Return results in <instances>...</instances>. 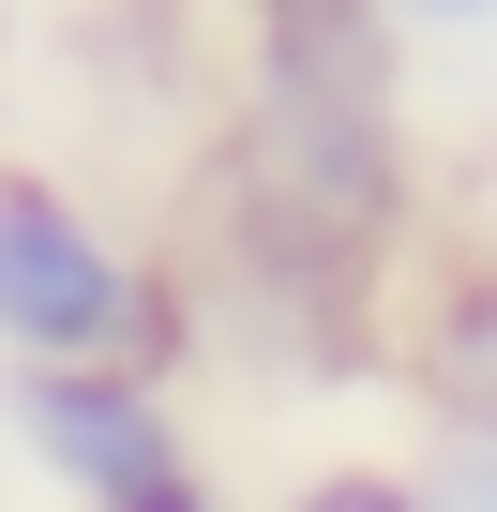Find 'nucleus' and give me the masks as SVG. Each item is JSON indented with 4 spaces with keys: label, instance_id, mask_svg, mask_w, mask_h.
<instances>
[{
    "label": "nucleus",
    "instance_id": "423d86ee",
    "mask_svg": "<svg viewBox=\"0 0 497 512\" xmlns=\"http://www.w3.org/2000/svg\"><path fill=\"white\" fill-rule=\"evenodd\" d=\"M422 512H497V452H437L422 467Z\"/></svg>",
    "mask_w": 497,
    "mask_h": 512
},
{
    "label": "nucleus",
    "instance_id": "6e6552de",
    "mask_svg": "<svg viewBox=\"0 0 497 512\" xmlns=\"http://www.w3.org/2000/svg\"><path fill=\"white\" fill-rule=\"evenodd\" d=\"M166 512H226V497H211V482H196V497H166Z\"/></svg>",
    "mask_w": 497,
    "mask_h": 512
},
{
    "label": "nucleus",
    "instance_id": "7ed1b4c3",
    "mask_svg": "<svg viewBox=\"0 0 497 512\" xmlns=\"http://www.w3.org/2000/svg\"><path fill=\"white\" fill-rule=\"evenodd\" d=\"M0 422H16V452H31V482H46L61 512H166V497H196V482H211V467H196L181 392H166V377H136V362L0 377Z\"/></svg>",
    "mask_w": 497,
    "mask_h": 512
},
{
    "label": "nucleus",
    "instance_id": "39448f33",
    "mask_svg": "<svg viewBox=\"0 0 497 512\" xmlns=\"http://www.w3.org/2000/svg\"><path fill=\"white\" fill-rule=\"evenodd\" d=\"M287 512H422V467H362L347 452V467H302Z\"/></svg>",
    "mask_w": 497,
    "mask_h": 512
},
{
    "label": "nucleus",
    "instance_id": "f257e3e1",
    "mask_svg": "<svg viewBox=\"0 0 497 512\" xmlns=\"http://www.w3.org/2000/svg\"><path fill=\"white\" fill-rule=\"evenodd\" d=\"M226 211L287 302H347L407 226V121L392 31L362 0H257V61L226 121Z\"/></svg>",
    "mask_w": 497,
    "mask_h": 512
},
{
    "label": "nucleus",
    "instance_id": "f03ea898",
    "mask_svg": "<svg viewBox=\"0 0 497 512\" xmlns=\"http://www.w3.org/2000/svg\"><path fill=\"white\" fill-rule=\"evenodd\" d=\"M181 332H196V302H181L166 256H136L61 166L0 151V377H61V362L166 377Z\"/></svg>",
    "mask_w": 497,
    "mask_h": 512
},
{
    "label": "nucleus",
    "instance_id": "20e7f679",
    "mask_svg": "<svg viewBox=\"0 0 497 512\" xmlns=\"http://www.w3.org/2000/svg\"><path fill=\"white\" fill-rule=\"evenodd\" d=\"M407 392L437 407V452H497V256H437L407 302Z\"/></svg>",
    "mask_w": 497,
    "mask_h": 512
},
{
    "label": "nucleus",
    "instance_id": "0eeeda50",
    "mask_svg": "<svg viewBox=\"0 0 497 512\" xmlns=\"http://www.w3.org/2000/svg\"><path fill=\"white\" fill-rule=\"evenodd\" d=\"M377 31H497V0H362Z\"/></svg>",
    "mask_w": 497,
    "mask_h": 512
}]
</instances>
